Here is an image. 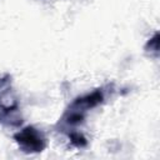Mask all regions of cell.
<instances>
[{"mask_svg": "<svg viewBox=\"0 0 160 160\" xmlns=\"http://www.w3.org/2000/svg\"><path fill=\"white\" fill-rule=\"evenodd\" d=\"M14 138H15L16 142L19 144V146L26 152L42 151L45 145H46L44 136L36 129H34L31 126H28V128L22 129Z\"/></svg>", "mask_w": 160, "mask_h": 160, "instance_id": "obj_1", "label": "cell"}, {"mask_svg": "<svg viewBox=\"0 0 160 160\" xmlns=\"http://www.w3.org/2000/svg\"><path fill=\"white\" fill-rule=\"evenodd\" d=\"M159 35L158 34H155L154 35V38L148 42V45H146V51L148 52H150V55H155V56H158V54H159Z\"/></svg>", "mask_w": 160, "mask_h": 160, "instance_id": "obj_2", "label": "cell"}, {"mask_svg": "<svg viewBox=\"0 0 160 160\" xmlns=\"http://www.w3.org/2000/svg\"><path fill=\"white\" fill-rule=\"evenodd\" d=\"M70 140H71V142H72L75 146H78V148H82V146L86 145V139H85L82 135L78 134V132H72V134L70 135Z\"/></svg>", "mask_w": 160, "mask_h": 160, "instance_id": "obj_3", "label": "cell"}]
</instances>
